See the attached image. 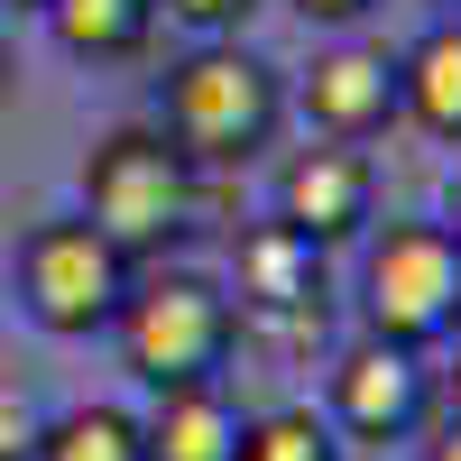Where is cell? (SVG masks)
I'll list each match as a JSON object with an SVG mask.
<instances>
[{
    "mask_svg": "<svg viewBox=\"0 0 461 461\" xmlns=\"http://www.w3.org/2000/svg\"><path fill=\"white\" fill-rule=\"evenodd\" d=\"M203 212V167L158 130V121H130V130H102L93 158H84V221L102 230L130 267L167 258Z\"/></svg>",
    "mask_w": 461,
    "mask_h": 461,
    "instance_id": "1",
    "label": "cell"
},
{
    "mask_svg": "<svg viewBox=\"0 0 461 461\" xmlns=\"http://www.w3.org/2000/svg\"><path fill=\"white\" fill-rule=\"evenodd\" d=\"M286 121V84L277 65H258L240 37H203L185 65H167L158 84V130L185 148L194 167H240L258 158Z\"/></svg>",
    "mask_w": 461,
    "mask_h": 461,
    "instance_id": "2",
    "label": "cell"
},
{
    "mask_svg": "<svg viewBox=\"0 0 461 461\" xmlns=\"http://www.w3.org/2000/svg\"><path fill=\"white\" fill-rule=\"evenodd\" d=\"M121 360L139 388H194V378H221L230 369V341H240V314H230V295L194 267H148L130 277L121 314Z\"/></svg>",
    "mask_w": 461,
    "mask_h": 461,
    "instance_id": "3",
    "label": "cell"
},
{
    "mask_svg": "<svg viewBox=\"0 0 461 461\" xmlns=\"http://www.w3.org/2000/svg\"><path fill=\"white\" fill-rule=\"evenodd\" d=\"M360 323L378 341H461V240L443 221H388L360 258Z\"/></svg>",
    "mask_w": 461,
    "mask_h": 461,
    "instance_id": "4",
    "label": "cell"
},
{
    "mask_svg": "<svg viewBox=\"0 0 461 461\" xmlns=\"http://www.w3.org/2000/svg\"><path fill=\"white\" fill-rule=\"evenodd\" d=\"M130 277H139V267L111 249L84 212H56V221H37L28 240H19V304H28V323L56 332V341L111 332Z\"/></svg>",
    "mask_w": 461,
    "mask_h": 461,
    "instance_id": "5",
    "label": "cell"
},
{
    "mask_svg": "<svg viewBox=\"0 0 461 461\" xmlns=\"http://www.w3.org/2000/svg\"><path fill=\"white\" fill-rule=\"evenodd\" d=\"M434 415V369L425 351H406V341H341L332 351V378H323V425L351 434V443H406L415 425Z\"/></svg>",
    "mask_w": 461,
    "mask_h": 461,
    "instance_id": "6",
    "label": "cell"
},
{
    "mask_svg": "<svg viewBox=\"0 0 461 461\" xmlns=\"http://www.w3.org/2000/svg\"><path fill=\"white\" fill-rule=\"evenodd\" d=\"M369 203H378V176L360 148H295V158L277 167V185H267V221L295 230V240H314V249H341V240H360L369 230Z\"/></svg>",
    "mask_w": 461,
    "mask_h": 461,
    "instance_id": "7",
    "label": "cell"
},
{
    "mask_svg": "<svg viewBox=\"0 0 461 461\" xmlns=\"http://www.w3.org/2000/svg\"><path fill=\"white\" fill-rule=\"evenodd\" d=\"M295 102H304V121H314L323 139L360 148L378 130H397V56L388 47H360V37H332V47H314Z\"/></svg>",
    "mask_w": 461,
    "mask_h": 461,
    "instance_id": "8",
    "label": "cell"
},
{
    "mask_svg": "<svg viewBox=\"0 0 461 461\" xmlns=\"http://www.w3.org/2000/svg\"><path fill=\"white\" fill-rule=\"evenodd\" d=\"M230 314H267V323H323V249L295 240V230L258 221L240 240V304Z\"/></svg>",
    "mask_w": 461,
    "mask_h": 461,
    "instance_id": "9",
    "label": "cell"
},
{
    "mask_svg": "<svg viewBox=\"0 0 461 461\" xmlns=\"http://www.w3.org/2000/svg\"><path fill=\"white\" fill-rule=\"evenodd\" d=\"M158 406L139 415L148 461H230L240 452V406H230L221 378H194V388H148Z\"/></svg>",
    "mask_w": 461,
    "mask_h": 461,
    "instance_id": "10",
    "label": "cell"
},
{
    "mask_svg": "<svg viewBox=\"0 0 461 461\" xmlns=\"http://www.w3.org/2000/svg\"><path fill=\"white\" fill-rule=\"evenodd\" d=\"M397 121H415L425 139L461 148V19H434L397 56Z\"/></svg>",
    "mask_w": 461,
    "mask_h": 461,
    "instance_id": "11",
    "label": "cell"
},
{
    "mask_svg": "<svg viewBox=\"0 0 461 461\" xmlns=\"http://www.w3.org/2000/svg\"><path fill=\"white\" fill-rule=\"evenodd\" d=\"M37 19H47V37L74 65H121V56L148 47L158 0H37Z\"/></svg>",
    "mask_w": 461,
    "mask_h": 461,
    "instance_id": "12",
    "label": "cell"
},
{
    "mask_svg": "<svg viewBox=\"0 0 461 461\" xmlns=\"http://www.w3.org/2000/svg\"><path fill=\"white\" fill-rule=\"evenodd\" d=\"M28 461H148V443H139V415L121 406H65L37 425Z\"/></svg>",
    "mask_w": 461,
    "mask_h": 461,
    "instance_id": "13",
    "label": "cell"
},
{
    "mask_svg": "<svg viewBox=\"0 0 461 461\" xmlns=\"http://www.w3.org/2000/svg\"><path fill=\"white\" fill-rule=\"evenodd\" d=\"M230 461H341V434L323 425V406H267V415H240Z\"/></svg>",
    "mask_w": 461,
    "mask_h": 461,
    "instance_id": "14",
    "label": "cell"
},
{
    "mask_svg": "<svg viewBox=\"0 0 461 461\" xmlns=\"http://www.w3.org/2000/svg\"><path fill=\"white\" fill-rule=\"evenodd\" d=\"M158 10H167L176 28H194V37H230V28L258 10V0H158Z\"/></svg>",
    "mask_w": 461,
    "mask_h": 461,
    "instance_id": "15",
    "label": "cell"
},
{
    "mask_svg": "<svg viewBox=\"0 0 461 461\" xmlns=\"http://www.w3.org/2000/svg\"><path fill=\"white\" fill-rule=\"evenodd\" d=\"M295 10L314 19V28H360V19L378 10V0H295Z\"/></svg>",
    "mask_w": 461,
    "mask_h": 461,
    "instance_id": "16",
    "label": "cell"
},
{
    "mask_svg": "<svg viewBox=\"0 0 461 461\" xmlns=\"http://www.w3.org/2000/svg\"><path fill=\"white\" fill-rule=\"evenodd\" d=\"M425 461H461V425H452V415H443V434L425 443Z\"/></svg>",
    "mask_w": 461,
    "mask_h": 461,
    "instance_id": "17",
    "label": "cell"
},
{
    "mask_svg": "<svg viewBox=\"0 0 461 461\" xmlns=\"http://www.w3.org/2000/svg\"><path fill=\"white\" fill-rule=\"evenodd\" d=\"M443 415L461 425V351H452V369H443Z\"/></svg>",
    "mask_w": 461,
    "mask_h": 461,
    "instance_id": "18",
    "label": "cell"
},
{
    "mask_svg": "<svg viewBox=\"0 0 461 461\" xmlns=\"http://www.w3.org/2000/svg\"><path fill=\"white\" fill-rule=\"evenodd\" d=\"M10 84H19V56H10V37H0V102H10Z\"/></svg>",
    "mask_w": 461,
    "mask_h": 461,
    "instance_id": "19",
    "label": "cell"
},
{
    "mask_svg": "<svg viewBox=\"0 0 461 461\" xmlns=\"http://www.w3.org/2000/svg\"><path fill=\"white\" fill-rule=\"evenodd\" d=\"M443 230H452V240H461V185H452V203H443Z\"/></svg>",
    "mask_w": 461,
    "mask_h": 461,
    "instance_id": "20",
    "label": "cell"
},
{
    "mask_svg": "<svg viewBox=\"0 0 461 461\" xmlns=\"http://www.w3.org/2000/svg\"><path fill=\"white\" fill-rule=\"evenodd\" d=\"M443 10H452V19H461V0H443Z\"/></svg>",
    "mask_w": 461,
    "mask_h": 461,
    "instance_id": "21",
    "label": "cell"
},
{
    "mask_svg": "<svg viewBox=\"0 0 461 461\" xmlns=\"http://www.w3.org/2000/svg\"><path fill=\"white\" fill-rule=\"evenodd\" d=\"M19 10H37V0H19Z\"/></svg>",
    "mask_w": 461,
    "mask_h": 461,
    "instance_id": "22",
    "label": "cell"
}]
</instances>
